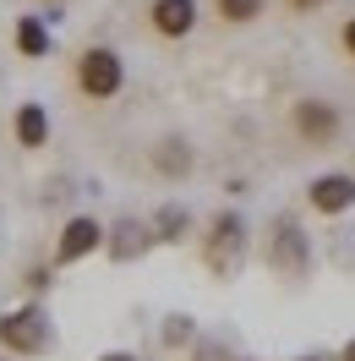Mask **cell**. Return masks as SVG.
<instances>
[{"mask_svg":"<svg viewBox=\"0 0 355 361\" xmlns=\"http://www.w3.org/2000/svg\"><path fill=\"white\" fill-rule=\"evenodd\" d=\"M246 247H251V235H246V219L235 208H219L213 219H208V235H202V263L213 279H235L246 263Z\"/></svg>","mask_w":355,"mask_h":361,"instance_id":"cell-1","label":"cell"},{"mask_svg":"<svg viewBox=\"0 0 355 361\" xmlns=\"http://www.w3.org/2000/svg\"><path fill=\"white\" fill-rule=\"evenodd\" d=\"M49 339H55V329H49V312L39 307V301H27V307H6V312H0V350H6L11 361L44 356Z\"/></svg>","mask_w":355,"mask_h":361,"instance_id":"cell-2","label":"cell"},{"mask_svg":"<svg viewBox=\"0 0 355 361\" xmlns=\"http://www.w3.org/2000/svg\"><path fill=\"white\" fill-rule=\"evenodd\" d=\"M268 269L279 279H306L311 274V235L301 230L295 214H279L268 225Z\"/></svg>","mask_w":355,"mask_h":361,"instance_id":"cell-3","label":"cell"},{"mask_svg":"<svg viewBox=\"0 0 355 361\" xmlns=\"http://www.w3.org/2000/svg\"><path fill=\"white\" fill-rule=\"evenodd\" d=\"M120 88H126V61H120L110 44H88L77 55V93H82V99L110 104Z\"/></svg>","mask_w":355,"mask_h":361,"instance_id":"cell-4","label":"cell"},{"mask_svg":"<svg viewBox=\"0 0 355 361\" xmlns=\"http://www.w3.org/2000/svg\"><path fill=\"white\" fill-rule=\"evenodd\" d=\"M289 132L301 148H333L339 137H344V115L333 99H295V110H289Z\"/></svg>","mask_w":355,"mask_h":361,"instance_id":"cell-5","label":"cell"},{"mask_svg":"<svg viewBox=\"0 0 355 361\" xmlns=\"http://www.w3.org/2000/svg\"><path fill=\"white\" fill-rule=\"evenodd\" d=\"M104 247V225L93 219V214H71L66 225H61V235H55V269H71V263H82V257H93V252Z\"/></svg>","mask_w":355,"mask_h":361,"instance_id":"cell-6","label":"cell"},{"mask_svg":"<svg viewBox=\"0 0 355 361\" xmlns=\"http://www.w3.org/2000/svg\"><path fill=\"white\" fill-rule=\"evenodd\" d=\"M306 203L317 208V214H328V219L350 214V208H355V176H344V170H328V176H317V180L306 186Z\"/></svg>","mask_w":355,"mask_h":361,"instance_id":"cell-7","label":"cell"},{"mask_svg":"<svg viewBox=\"0 0 355 361\" xmlns=\"http://www.w3.org/2000/svg\"><path fill=\"white\" fill-rule=\"evenodd\" d=\"M154 241H158L154 225H142V219H115V225L104 230V252H110L115 263H137Z\"/></svg>","mask_w":355,"mask_h":361,"instance_id":"cell-8","label":"cell"},{"mask_svg":"<svg viewBox=\"0 0 355 361\" xmlns=\"http://www.w3.org/2000/svg\"><path fill=\"white\" fill-rule=\"evenodd\" d=\"M148 23L158 39H186L197 27V0H154L148 6Z\"/></svg>","mask_w":355,"mask_h":361,"instance_id":"cell-9","label":"cell"},{"mask_svg":"<svg viewBox=\"0 0 355 361\" xmlns=\"http://www.w3.org/2000/svg\"><path fill=\"white\" fill-rule=\"evenodd\" d=\"M148 164H154L164 180H186L192 170H197V154H192V142H186V137H158L154 154H148Z\"/></svg>","mask_w":355,"mask_h":361,"instance_id":"cell-10","label":"cell"},{"mask_svg":"<svg viewBox=\"0 0 355 361\" xmlns=\"http://www.w3.org/2000/svg\"><path fill=\"white\" fill-rule=\"evenodd\" d=\"M11 137H17V148H44L49 142V110L44 104H17L11 110Z\"/></svg>","mask_w":355,"mask_h":361,"instance_id":"cell-11","label":"cell"},{"mask_svg":"<svg viewBox=\"0 0 355 361\" xmlns=\"http://www.w3.org/2000/svg\"><path fill=\"white\" fill-rule=\"evenodd\" d=\"M11 44L23 49L27 61H44V55H49V27H44V17H17V27H11Z\"/></svg>","mask_w":355,"mask_h":361,"instance_id":"cell-12","label":"cell"},{"mask_svg":"<svg viewBox=\"0 0 355 361\" xmlns=\"http://www.w3.org/2000/svg\"><path fill=\"white\" fill-rule=\"evenodd\" d=\"M154 235H158V241H170V247H175V241H186V235H192V214H186L180 203L158 208V214H154Z\"/></svg>","mask_w":355,"mask_h":361,"instance_id":"cell-13","label":"cell"},{"mask_svg":"<svg viewBox=\"0 0 355 361\" xmlns=\"http://www.w3.org/2000/svg\"><path fill=\"white\" fill-rule=\"evenodd\" d=\"M213 11H219V23L246 27V23H257V17L268 11V0H213Z\"/></svg>","mask_w":355,"mask_h":361,"instance_id":"cell-14","label":"cell"},{"mask_svg":"<svg viewBox=\"0 0 355 361\" xmlns=\"http://www.w3.org/2000/svg\"><path fill=\"white\" fill-rule=\"evenodd\" d=\"M158 339H164L170 350H180V345H197V323H192L186 312H170V317H164V329H158Z\"/></svg>","mask_w":355,"mask_h":361,"instance_id":"cell-15","label":"cell"},{"mask_svg":"<svg viewBox=\"0 0 355 361\" xmlns=\"http://www.w3.org/2000/svg\"><path fill=\"white\" fill-rule=\"evenodd\" d=\"M192 361H230V350L213 345V339H197V345H192Z\"/></svg>","mask_w":355,"mask_h":361,"instance_id":"cell-16","label":"cell"},{"mask_svg":"<svg viewBox=\"0 0 355 361\" xmlns=\"http://www.w3.org/2000/svg\"><path fill=\"white\" fill-rule=\"evenodd\" d=\"M339 44H344V55L355 61V17H344V27H339Z\"/></svg>","mask_w":355,"mask_h":361,"instance_id":"cell-17","label":"cell"},{"mask_svg":"<svg viewBox=\"0 0 355 361\" xmlns=\"http://www.w3.org/2000/svg\"><path fill=\"white\" fill-rule=\"evenodd\" d=\"M27 290H33V295L49 290V269H33V274H27Z\"/></svg>","mask_w":355,"mask_h":361,"instance_id":"cell-18","label":"cell"},{"mask_svg":"<svg viewBox=\"0 0 355 361\" xmlns=\"http://www.w3.org/2000/svg\"><path fill=\"white\" fill-rule=\"evenodd\" d=\"M289 11H295V17H306V11H317V6H323V0H285Z\"/></svg>","mask_w":355,"mask_h":361,"instance_id":"cell-19","label":"cell"},{"mask_svg":"<svg viewBox=\"0 0 355 361\" xmlns=\"http://www.w3.org/2000/svg\"><path fill=\"white\" fill-rule=\"evenodd\" d=\"M99 361H137V356H132V350H104Z\"/></svg>","mask_w":355,"mask_h":361,"instance_id":"cell-20","label":"cell"},{"mask_svg":"<svg viewBox=\"0 0 355 361\" xmlns=\"http://www.w3.org/2000/svg\"><path fill=\"white\" fill-rule=\"evenodd\" d=\"M339 361H355V339H344V350H339Z\"/></svg>","mask_w":355,"mask_h":361,"instance_id":"cell-21","label":"cell"},{"mask_svg":"<svg viewBox=\"0 0 355 361\" xmlns=\"http://www.w3.org/2000/svg\"><path fill=\"white\" fill-rule=\"evenodd\" d=\"M295 361H323V356H295Z\"/></svg>","mask_w":355,"mask_h":361,"instance_id":"cell-22","label":"cell"},{"mask_svg":"<svg viewBox=\"0 0 355 361\" xmlns=\"http://www.w3.org/2000/svg\"><path fill=\"white\" fill-rule=\"evenodd\" d=\"M0 361H11V356H0Z\"/></svg>","mask_w":355,"mask_h":361,"instance_id":"cell-23","label":"cell"}]
</instances>
